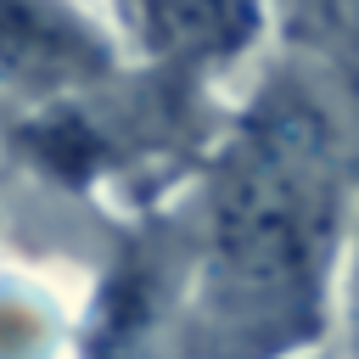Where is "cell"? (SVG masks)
I'll use <instances>...</instances> for the list:
<instances>
[{
	"label": "cell",
	"instance_id": "277c9868",
	"mask_svg": "<svg viewBox=\"0 0 359 359\" xmlns=\"http://www.w3.org/2000/svg\"><path fill=\"white\" fill-rule=\"evenodd\" d=\"M337 303H342V337H348V359H359V191H353V213H348V247H342Z\"/></svg>",
	"mask_w": 359,
	"mask_h": 359
},
{
	"label": "cell",
	"instance_id": "5b68a950",
	"mask_svg": "<svg viewBox=\"0 0 359 359\" xmlns=\"http://www.w3.org/2000/svg\"><path fill=\"white\" fill-rule=\"evenodd\" d=\"M303 359H325V353H303Z\"/></svg>",
	"mask_w": 359,
	"mask_h": 359
},
{
	"label": "cell",
	"instance_id": "6da1fadb",
	"mask_svg": "<svg viewBox=\"0 0 359 359\" xmlns=\"http://www.w3.org/2000/svg\"><path fill=\"white\" fill-rule=\"evenodd\" d=\"M348 180L325 112L264 90L196 185L157 213L95 314L101 359L320 353L348 247Z\"/></svg>",
	"mask_w": 359,
	"mask_h": 359
},
{
	"label": "cell",
	"instance_id": "7a4b0ae2",
	"mask_svg": "<svg viewBox=\"0 0 359 359\" xmlns=\"http://www.w3.org/2000/svg\"><path fill=\"white\" fill-rule=\"evenodd\" d=\"M118 79V45L67 0H0V90L17 101H79Z\"/></svg>",
	"mask_w": 359,
	"mask_h": 359
},
{
	"label": "cell",
	"instance_id": "3957f363",
	"mask_svg": "<svg viewBox=\"0 0 359 359\" xmlns=\"http://www.w3.org/2000/svg\"><path fill=\"white\" fill-rule=\"evenodd\" d=\"M135 11L151 62L180 79L236 62L264 28V0H135Z\"/></svg>",
	"mask_w": 359,
	"mask_h": 359
}]
</instances>
